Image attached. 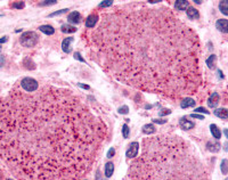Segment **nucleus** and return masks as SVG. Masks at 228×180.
<instances>
[{
	"label": "nucleus",
	"mask_w": 228,
	"mask_h": 180,
	"mask_svg": "<svg viewBox=\"0 0 228 180\" xmlns=\"http://www.w3.org/2000/svg\"><path fill=\"white\" fill-rule=\"evenodd\" d=\"M6 41H7V37H3V38L0 39V44H3V42H6Z\"/></svg>",
	"instance_id": "nucleus-40"
},
{
	"label": "nucleus",
	"mask_w": 228,
	"mask_h": 180,
	"mask_svg": "<svg viewBox=\"0 0 228 180\" xmlns=\"http://www.w3.org/2000/svg\"><path fill=\"white\" fill-rule=\"evenodd\" d=\"M98 21H99V15L98 14H96V13L90 14V15L87 17V19H86V26L88 29H92V28L96 26V24L98 23Z\"/></svg>",
	"instance_id": "nucleus-7"
},
{
	"label": "nucleus",
	"mask_w": 228,
	"mask_h": 180,
	"mask_svg": "<svg viewBox=\"0 0 228 180\" xmlns=\"http://www.w3.org/2000/svg\"><path fill=\"white\" fill-rule=\"evenodd\" d=\"M3 62H5L3 56H2V55H0V66H2V65H3Z\"/></svg>",
	"instance_id": "nucleus-39"
},
{
	"label": "nucleus",
	"mask_w": 228,
	"mask_h": 180,
	"mask_svg": "<svg viewBox=\"0 0 228 180\" xmlns=\"http://www.w3.org/2000/svg\"><path fill=\"white\" fill-rule=\"evenodd\" d=\"M81 19H82V16H81V14H80L79 12H72L70 15L67 16V21H69L70 23H72V24H78V23H80Z\"/></svg>",
	"instance_id": "nucleus-11"
},
{
	"label": "nucleus",
	"mask_w": 228,
	"mask_h": 180,
	"mask_svg": "<svg viewBox=\"0 0 228 180\" xmlns=\"http://www.w3.org/2000/svg\"><path fill=\"white\" fill-rule=\"evenodd\" d=\"M207 65L210 70H214L216 65H217V56L216 55H211L208 60H207Z\"/></svg>",
	"instance_id": "nucleus-19"
},
{
	"label": "nucleus",
	"mask_w": 228,
	"mask_h": 180,
	"mask_svg": "<svg viewBox=\"0 0 228 180\" xmlns=\"http://www.w3.org/2000/svg\"><path fill=\"white\" fill-rule=\"evenodd\" d=\"M216 26H217L218 30L221 31L222 33H227L228 32V21L227 19H224V18L218 19V21L216 22Z\"/></svg>",
	"instance_id": "nucleus-10"
},
{
	"label": "nucleus",
	"mask_w": 228,
	"mask_h": 180,
	"mask_svg": "<svg viewBox=\"0 0 228 180\" xmlns=\"http://www.w3.org/2000/svg\"><path fill=\"white\" fill-rule=\"evenodd\" d=\"M138 150H139V144L137 141H132L129 145V147L127 150V153H125L127 159H135L138 155Z\"/></svg>",
	"instance_id": "nucleus-6"
},
{
	"label": "nucleus",
	"mask_w": 228,
	"mask_h": 180,
	"mask_svg": "<svg viewBox=\"0 0 228 180\" xmlns=\"http://www.w3.org/2000/svg\"><path fill=\"white\" fill-rule=\"evenodd\" d=\"M72 42H73V38H65V39L63 40V42H62V49H63L64 53L69 54V53L71 51L70 46H71Z\"/></svg>",
	"instance_id": "nucleus-15"
},
{
	"label": "nucleus",
	"mask_w": 228,
	"mask_h": 180,
	"mask_svg": "<svg viewBox=\"0 0 228 180\" xmlns=\"http://www.w3.org/2000/svg\"><path fill=\"white\" fill-rule=\"evenodd\" d=\"M38 41H39V35H38L35 32H32V31L24 32V33L21 35V38H19L21 45L26 47V48L34 47V46L38 44Z\"/></svg>",
	"instance_id": "nucleus-4"
},
{
	"label": "nucleus",
	"mask_w": 228,
	"mask_h": 180,
	"mask_svg": "<svg viewBox=\"0 0 228 180\" xmlns=\"http://www.w3.org/2000/svg\"><path fill=\"white\" fill-rule=\"evenodd\" d=\"M224 134H225V136H226V137H228V130H227V129H225V130H224Z\"/></svg>",
	"instance_id": "nucleus-42"
},
{
	"label": "nucleus",
	"mask_w": 228,
	"mask_h": 180,
	"mask_svg": "<svg viewBox=\"0 0 228 180\" xmlns=\"http://www.w3.org/2000/svg\"><path fill=\"white\" fill-rule=\"evenodd\" d=\"M182 108H188V107H194L195 106V100L192 97H185L180 103Z\"/></svg>",
	"instance_id": "nucleus-16"
},
{
	"label": "nucleus",
	"mask_w": 228,
	"mask_h": 180,
	"mask_svg": "<svg viewBox=\"0 0 228 180\" xmlns=\"http://www.w3.org/2000/svg\"><path fill=\"white\" fill-rule=\"evenodd\" d=\"M67 13V9H62V10H58V12H55V13H51L49 17H53V16H57V15H62V14H65Z\"/></svg>",
	"instance_id": "nucleus-30"
},
{
	"label": "nucleus",
	"mask_w": 228,
	"mask_h": 180,
	"mask_svg": "<svg viewBox=\"0 0 228 180\" xmlns=\"http://www.w3.org/2000/svg\"><path fill=\"white\" fill-rule=\"evenodd\" d=\"M225 180H228V179H225Z\"/></svg>",
	"instance_id": "nucleus-44"
},
{
	"label": "nucleus",
	"mask_w": 228,
	"mask_h": 180,
	"mask_svg": "<svg viewBox=\"0 0 228 180\" xmlns=\"http://www.w3.org/2000/svg\"><path fill=\"white\" fill-rule=\"evenodd\" d=\"M19 86H21L22 89L28 91V92H33V91H35V90L39 88V83L34 79H32V78H24V79H22Z\"/></svg>",
	"instance_id": "nucleus-5"
},
{
	"label": "nucleus",
	"mask_w": 228,
	"mask_h": 180,
	"mask_svg": "<svg viewBox=\"0 0 228 180\" xmlns=\"http://www.w3.org/2000/svg\"><path fill=\"white\" fill-rule=\"evenodd\" d=\"M113 5V1H103L99 3V7L102 8H106V7H111Z\"/></svg>",
	"instance_id": "nucleus-28"
},
{
	"label": "nucleus",
	"mask_w": 228,
	"mask_h": 180,
	"mask_svg": "<svg viewBox=\"0 0 228 180\" xmlns=\"http://www.w3.org/2000/svg\"><path fill=\"white\" fill-rule=\"evenodd\" d=\"M74 58L78 60H80V62H82V63H85V58L80 55V53H74Z\"/></svg>",
	"instance_id": "nucleus-32"
},
{
	"label": "nucleus",
	"mask_w": 228,
	"mask_h": 180,
	"mask_svg": "<svg viewBox=\"0 0 228 180\" xmlns=\"http://www.w3.org/2000/svg\"><path fill=\"white\" fill-rule=\"evenodd\" d=\"M79 87H80V88H83V89H86V90L90 89V87H89L88 84H82V83H79Z\"/></svg>",
	"instance_id": "nucleus-37"
},
{
	"label": "nucleus",
	"mask_w": 228,
	"mask_h": 180,
	"mask_svg": "<svg viewBox=\"0 0 228 180\" xmlns=\"http://www.w3.org/2000/svg\"><path fill=\"white\" fill-rule=\"evenodd\" d=\"M107 137L76 92L15 84L0 98V160L17 180H81Z\"/></svg>",
	"instance_id": "nucleus-1"
},
{
	"label": "nucleus",
	"mask_w": 228,
	"mask_h": 180,
	"mask_svg": "<svg viewBox=\"0 0 228 180\" xmlns=\"http://www.w3.org/2000/svg\"><path fill=\"white\" fill-rule=\"evenodd\" d=\"M153 122H154V123H157V124H164V123L167 122V120H159V119H154Z\"/></svg>",
	"instance_id": "nucleus-36"
},
{
	"label": "nucleus",
	"mask_w": 228,
	"mask_h": 180,
	"mask_svg": "<svg viewBox=\"0 0 228 180\" xmlns=\"http://www.w3.org/2000/svg\"><path fill=\"white\" fill-rule=\"evenodd\" d=\"M56 3V1H42V2H40V5L41 6H48V5H55Z\"/></svg>",
	"instance_id": "nucleus-34"
},
{
	"label": "nucleus",
	"mask_w": 228,
	"mask_h": 180,
	"mask_svg": "<svg viewBox=\"0 0 228 180\" xmlns=\"http://www.w3.org/2000/svg\"><path fill=\"white\" fill-rule=\"evenodd\" d=\"M12 6H13L14 8H19V9H22V8L25 6V3H24L23 1H19V2L16 1V2H13V3H12Z\"/></svg>",
	"instance_id": "nucleus-27"
},
{
	"label": "nucleus",
	"mask_w": 228,
	"mask_h": 180,
	"mask_svg": "<svg viewBox=\"0 0 228 180\" xmlns=\"http://www.w3.org/2000/svg\"><path fill=\"white\" fill-rule=\"evenodd\" d=\"M220 147H221V145L217 140H209L208 144H207V148L211 153H218L220 150Z\"/></svg>",
	"instance_id": "nucleus-9"
},
{
	"label": "nucleus",
	"mask_w": 228,
	"mask_h": 180,
	"mask_svg": "<svg viewBox=\"0 0 228 180\" xmlns=\"http://www.w3.org/2000/svg\"><path fill=\"white\" fill-rule=\"evenodd\" d=\"M191 116H192V118H195V119H201V120H203V119H204V116L198 115V114H192Z\"/></svg>",
	"instance_id": "nucleus-38"
},
{
	"label": "nucleus",
	"mask_w": 228,
	"mask_h": 180,
	"mask_svg": "<svg viewBox=\"0 0 228 180\" xmlns=\"http://www.w3.org/2000/svg\"><path fill=\"white\" fill-rule=\"evenodd\" d=\"M62 32L64 33H73L76 31V28H74L73 25H69V24H63L61 26Z\"/></svg>",
	"instance_id": "nucleus-23"
},
{
	"label": "nucleus",
	"mask_w": 228,
	"mask_h": 180,
	"mask_svg": "<svg viewBox=\"0 0 228 180\" xmlns=\"http://www.w3.org/2000/svg\"><path fill=\"white\" fill-rule=\"evenodd\" d=\"M129 180H210L207 168L191 143L176 135L143 140L141 153L131 162Z\"/></svg>",
	"instance_id": "nucleus-3"
},
{
	"label": "nucleus",
	"mask_w": 228,
	"mask_h": 180,
	"mask_svg": "<svg viewBox=\"0 0 228 180\" xmlns=\"http://www.w3.org/2000/svg\"><path fill=\"white\" fill-rule=\"evenodd\" d=\"M195 112H196V113H204V114H209V113H210V112H209L208 109H205L204 107H198V108L195 109Z\"/></svg>",
	"instance_id": "nucleus-31"
},
{
	"label": "nucleus",
	"mask_w": 228,
	"mask_h": 180,
	"mask_svg": "<svg viewBox=\"0 0 228 180\" xmlns=\"http://www.w3.org/2000/svg\"><path fill=\"white\" fill-rule=\"evenodd\" d=\"M85 32L88 55L114 80L175 102L202 86L196 32L164 6L130 2Z\"/></svg>",
	"instance_id": "nucleus-2"
},
{
	"label": "nucleus",
	"mask_w": 228,
	"mask_h": 180,
	"mask_svg": "<svg viewBox=\"0 0 228 180\" xmlns=\"http://www.w3.org/2000/svg\"><path fill=\"white\" fill-rule=\"evenodd\" d=\"M0 49H1V48H0Z\"/></svg>",
	"instance_id": "nucleus-45"
},
{
	"label": "nucleus",
	"mask_w": 228,
	"mask_h": 180,
	"mask_svg": "<svg viewBox=\"0 0 228 180\" xmlns=\"http://www.w3.org/2000/svg\"><path fill=\"white\" fill-rule=\"evenodd\" d=\"M118 112H119L120 114H128L129 108H128V106H122V107H120V108L118 109Z\"/></svg>",
	"instance_id": "nucleus-29"
},
{
	"label": "nucleus",
	"mask_w": 228,
	"mask_h": 180,
	"mask_svg": "<svg viewBox=\"0 0 228 180\" xmlns=\"http://www.w3.org/2000/svg\"><path fill=\"white\" fill-rule=\"evenodd\" d=\"M213 114H214L216 116L222 119V120H226L228 118V111H227V108H225V107H222V108H217V109L213 112Z\"/></svg>",
	"instance_id": "nucleus-14"
},
{
	"label": "nucleus",
	"mask_w": 228,
	"mask_h": 180,
	"mask_svg": "<svg viewBox=\"0 0 228 180\" xmlns=\"http://www.w3.org/2000/svg\"><path fill=\"white\" fill-rule=\"evenodd\" d=\"M219 9H220V12L224 14V15H228V2L227 1H221L220 3H219Z\"/></svg>",
	"instance_id": "nucleus-24"
},
{
	"label": "nucleus",
	"mask_w": 228,
	"mask_h": 180,
	"mask_svg": "<svg viewBox=\"0 0 228 180\" xmlns=\"http://www.w3.org/2000/svg\"><path fill=\"white\" fill-rule=\"evenodd\" d=\"M186 13H187V16L191 18V19H198L200 17V13L194 8V7H188L186 9Z\"/></svg>",
	"instance_id": "nucleus-17"
},
{
	"label": "nucleus",
	"mask_w": 228,
	"mask_h": 180,
	"mask_svg": "<svg viewBox=\"0 0 228 180\" xmlns=\"http://www.w3.org/2000/svg\"><path fill=\"white\" fill-rule=\"evenodd\" d=\"M155 132V128L152 124H145L143 127V134L145 135H153Z\"/></svg>",
	"instance_id": "nucleus-22"
},
{
	"label": "nucleus",
	"mask_w": 228,
	"mask_h": 180,
	"mask_svg": "<svg viewBox=\"0 0 228 180\" xmlns=\"http://www.w3.org/2000/svg\"><path fill=\"white\" fill-rule=\"evenodd\" d=\"M113 171H114V164L112 162H107L106 165H105V176H106L107 178L112 177Z\"/></svg>",
	"instance_id": "nucleus-21"
},
{
	"label": "nucleus",
	"mask_w": 228,
	"mask_h": 180,
	"mask_svg": "<svg viewBox=\"0 0 228 180\" xmlns=\"http://www.w3.org/2000/svg\"><path fill=\"white\" fill-rule=\"evenodd\" d=\"M175 8L178 9V10H186L188 7H189V2L187 0H177L175 2Z\"/></svg>",
	"instance_id": "nucleus-13"
},
{
	"label": "nucleus",
	"mask_w": 228,
	"mask_h": 180,
	"mask_svg": "<svg viewBox=\"0 0 228 180\" xmlns=\"http://www.w3.org/2000/svg\"><path fill=\"white\" fill-rule=\"evenodd\" d=\"M179 125H180V128H182V130H191V129H193L194 128V125H195V123L193 122V121L188 120L187 118H182L180 120H179Z\"/></svg>",
	"instance_id": "nucleus-8"
},
{
	"label": "nucleus",
	"mask_w": 228,
	"mask_h": 180,
	"mask_svg": "<svg viewBox=\"0 0 228 180\" xmlns=\"http://www.w3.org/2000/svg\"><path fill=\"white\" fill-rule=\"evenodd\" d=\"M218 75H220V78H221V79L224 78V74H222V72H221L220 70H218Z\"/></svg>",
	"instance_id": "nucleus-41"
},
{
	"label": "nucleus",
	"mask_w": 228,
	"mask_h": 180,
	"mask_svg": "<svg viewBox=\"0 0 228 180\" xmlns=\"http://www.w3.org/2000/svg\"><path fill=\"white\" fill-rule=\"evenodd\" d=\"M39 30L41 31L42 33L47 34V35H51V34L55 33V29H54L51 25H41V26L39 28Z\"/></svg>",
	"instance_id": "nucleus-18"
},
{
	"label": "nucleus",
	"mask_w": 228,
	"mask_h": 180,
	"mask_svg": "<svg viewBox=\"0 0 228 180\" xmlns=\"http://www.w3.org/2000/svg\"><path fill=\"white\" fill-rule=\"evenodd\" d=\"M220 168H221V172H222V174H227V172H228V161L227 160H222Z\"/></svg>",
	"instance_id": "nucleus-25"
},
{
	"label": "nucleus",
	"mask_w": 228,
	"mask_h": 180,
	"mask_svg": "<svg viewBox=\"0 0 228 180\" xmlns=\"http://www.w3.org/2000/svg\"><path fill=\"white\" fill-rule=\"evenodd\" d=\"M170 113H171V112H170L169 109H166V111H164V109H162V111L160 112V114H159V115H160V116H164V115H168V114H170Z\"/></svg>",
	"instance_id": "nucleus-35"
},
{
	"label": "nucleus",
	"mask_w": 228,
	"mask_h": 180,
	"mask_svg": "<svg viewBox=\"0 0 228 180\" xmlns=\"http://www.w3.org/2000/svg\"><path fill=\"white\" fill-rule=\"evenodd\" d=\"M129 132H130V130H129V127L127 125V124H124L123 127H122V135L124 138H128L129 137Z\"/></svg>",
	"instance_id": "nucleus-26"
},
{
	"label": "nucleus",
	"mask_w": 228,
	"mask_h": 180,
	"mask_svg": "<svg viewBox=\"0 0 228 180\" xmlns=\"http://www.w3.org/2000/svg\"><path fill=\"white\" fill-rule=\"evenodd\" d=\"M210 131H211V134H212L213 137H214L216 139H220V137H221V131L219 130V128H218L216 124H211V125H210Z\"/></svg>",
	"instance_id": "nucleus-20"
},
{
	"label": "nucleus",
	"mask_w": 228,
	"mask_h": 180,
	"mask_svg": "<svg viewBox=\"0 0 228 180\" xmlns=\"http://www.w3.org/2000/svg\"><path fill=\"white\" fill-rule=\"evenodd\" d=\"M7 180H12V179H7Z\"/></svg>",
	"instance_id": "nucleus-43"
},
{
	"label": "nucleus",
	"mask_w": 228,
	"mask_h": 180,
	"mask_svg": "<svg viewBox=\"0 0 228 180\" xmlns=\"http://www.w3.org/2000/svg\"><path fill=\"white\" fill-rule=\"evenodd\" d=\"M114 154H115V150L112 147V148H109L108 153H107V157H108V159H111V157H113V156H114Z\"/></svg>",
	"instance_id": "nucleus-33"
},
{
	"label": "nucleus",
	"mask_w": 228,
	"mask_h": 180,
	"mask_svg": "<svg viewBox=\"0 0 228 180\" xmlns=\"http://www.w3.org/2000/svg\"><path fill=\"white\" fill-rule=\"evenodd\" d=\"M219 102H220V95L218 92H213L208 100V105L209 107H216L219 104Z\"/></svg>",
	"instance_id": "nucleus-12"
}]
</instances>
